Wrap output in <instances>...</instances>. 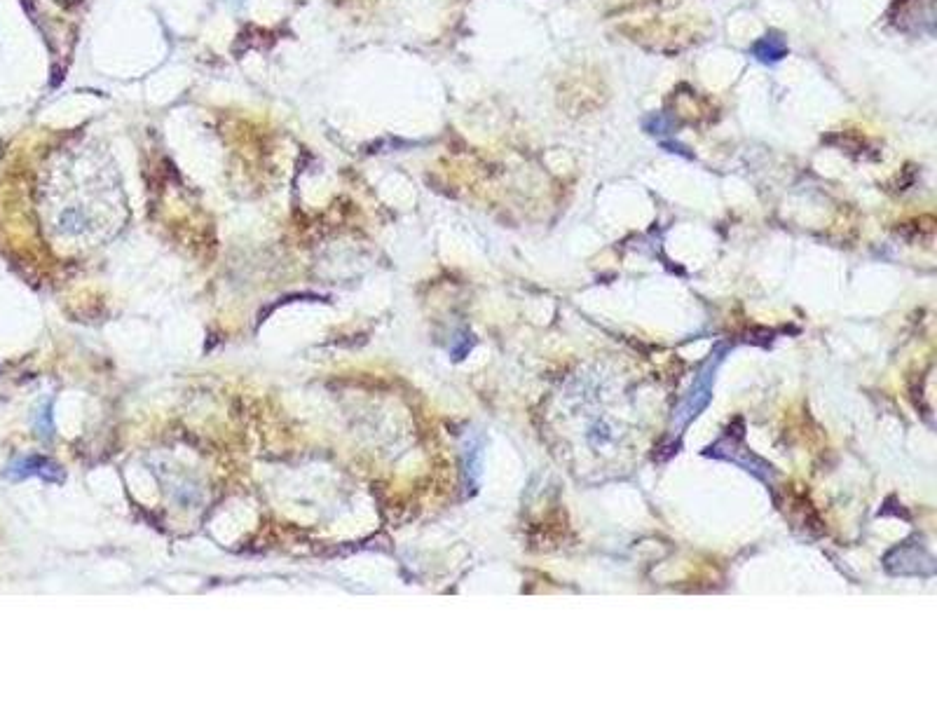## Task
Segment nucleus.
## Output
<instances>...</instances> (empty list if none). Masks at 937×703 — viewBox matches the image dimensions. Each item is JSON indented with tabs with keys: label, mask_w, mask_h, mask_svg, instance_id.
Returning a JSON list of instances; mask_svg holds the SVG:
<instances>
[{
	"label": "nucleus",
	"mask_w": 937,
	"mask_h": 703,
	"mask_svg": "<svg viewBox=\"0 0 937 703\" xmlns=\"http://www.w3.org/2000/svg\"><path fill=\"white\" fill-rule=\"evenodd\" d=\"M15 469H22V474H24V476L40 474V476H45V479H52V472H57V467H54L52 462L40 460V457H31V460L19 462Z\"/></svg>",
	"instance_id": "obj_1"
}]
</instances>
